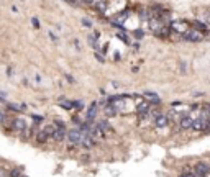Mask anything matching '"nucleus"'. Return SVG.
<instances>
[{"instance_id": "f8f14e48", "label": "nucleus", "mask_w": 210, "mask_h": 177, "mask_svg": "<svg viewBox=\"0 0 210 177\" xmlns=\"http://www.w3.org/2000/svg\"><path fill=\"white\" fill-rule=\"evenodd\" d=\"M48 138H49V136H48V133H46L45 130H40V131L36 133V141L40 143V144L46 143V141H48Z\"/></svg>"}, {"instance_id": "412c9836", "label": "nucleus", "mask_w": 210, "mask_h": 177, "mask_svg": "<svg viewBox=\"0 0 210 177\" xmlns=\"http://www.w3.org/2000/svg\"><path fill=\"white\" fill-rule=\"evenodd\" d=\"M118 38H120L122 41H125V43H128V40H126V36H125V35H118Z\"/></svg>"}, {"instance_id": "39448f33", "label": "nucleus", "mask_w": 210, "mask_h": 177, "mask_svg": "<svg viewBox=\"0 0 210 177\" xmlns=\"http://www.w3.org/2000/svg\"><path fill=\"white\" fill-rule=\"evenodd\" d=\"M194 172H195V175L197 177H205L210 172V167L205 164V162H197L194 167Z\"/></svg>"}, {"instance_id": "b1692460", "label": "nucleus", "mask_w": 210, "mask_h": 177, "mask_svg": "<svg viewBox=\"0 0 210 177\" xmlns=\"http://www.w3.org/2000/svg\"><path fill=\"white\" fill-rule=\"evenodd\" d=\"M95 57H97V59L100 61V63H103V57H102V56H99V52H97V54H95Z\"/></svg>"}, {"instance_id": "5701e85b", "label": "nucleus", "mask_w": 210, "mask_h": 177, "mask_svg": "<svg viewBox=\"0 0 210 177\" xmlns=\"http://www.w3.org/2000/svg\"><path fill=\"white\" fill-rule=\"evenodd\" d=\"M135 35H136V38H143V31H136Z\"/></svg>"}, {"instance_id": "1a4fd4ad", "label": "nucleus", "mask_w": 210, "mask_h": 177, "mask_svg": "<svg viewBox=\"0 0 210 177\" xmlns=\"http://www.w3.org/2000/svg\"><path fill=\"white\" fill-rule=\"evenodd\" d=\"M154 123H156L158 128H166V126H168V123H169V120H168V117H166L164 113H159L154 118Z\"/></svg>"}, {"instance_id": "20e7f679", "label": "nucleus", "mask_w": 210, "mask_h": 177, "mask_svg": "<svg viewBox=\"0 0 210 177\" xmlns=\"http://www.w3.org/2000/svg\"><path fill=\"white\" fill-rule=\"evenodd\" d=\"M97 113H99V103L97 102H92V103L89 105L87 112H85V120L90 123L95 117H97Z\"/></svg>"}, {"instance_id": "aec40b11", "label": "nucleus", "mask_w": 210, "mask_h": 177, "mask_svg": "<svg viewBox=\"0 0 210 177\" xmlns=\"http://www.w3.org/2000/svg\"><path fill=\"white\" fill-rule=\"evenodd\" d=\"M31 23H33V26H35V28H40V21H38V18H33Z\"/></svg>"}, {"instance_id": "393cba45", "label": "nucleus", "mask_w": 210, "mask_h": 177, "mask_svg": "<svg viewBox=\"0 0 210 177\" xmlns=\"http://www.w3.org/2000/svg\"><path fill=\"white\" fill-rule=\"evenodd\" d=\"M181 71H182V72H185V64H184V63L181 64Z\"/></svg>"}, {"instance_id": "bb28decb", "label": "nucleus", "mask_w": 210, "mask_h": 177, "mask_svg": "<svg viewBox=\"0 0 210 177\" xmlns=\"http://www.w3.org/2000/svg\"><path fill=\"white\" fill-rule=\"evenodd\" d=\"M181 177H195V175H190V174H182Z\"/></svg>"}, {"instance_id": "7ed1b4c3", "label": "nucleus", "mask_w": 210, "mask_h": 177, "mask_svg": "<svg viewBox=\"0 0 210 177\" xmlns=\"http://www.w3.org/2000/svg\"><path fill=\"white\" fill-rule=\"evenodd\" d=\"M208 120L207 118H197V120L192 121V130L194 131H207V126H208Z\"/></svg>"}, {"instance_id": "c85d7f7f", "label": "nucleus", "mask_w": 210, "mask_h": 177, "mask_svg": "<svg viewBox=\"0 0 210 177\" xmlns=\"http://www.w3.org/2000/svg\"><path fill=\"white\" fill-rule=\"evenodd\" d=\"M208 105H210V103H208Z\"/></svg>"}, {"instance_id": "6e6552de", "label": "nucleus", "mask_w": 210, "mask_h": 177, "mask_svg": "<svg viewBox=\"0 0 210 177\" xmlns=\"http://www.w3.org/2000/svg\"><path fill=\"white\" fill-rule=\"evenodd\" d=\"M192 118L187 117V115H184V117H181V121H179V126L182 128V130H192Z\"/></svg>"}, {"instance_id": "423d86ee", "label": "nucleus", "mask_w": 210, "mask_h": 177, "mask_svg": "<svg viewBox=\"0 0 210 177\" xmlns=\"http://www.w3.org/2000/svg\"><path fill=\"white\" fill-rule=\"evenodd\" d=\"M150 108H151V103L146 102V100H143V102L138 103L136 112H138V115H140V117H146V115L150 113Z\"/></svg>"}, {"instance_id": "9b49d317", "label": "nucleus", "mask_w": 210, "mask_h": 177, "mask_svg": "<svg viewBox=\"0 0 210 177\" xmlns=\"http://www.w3.org/2000/svg\"><path fill=\"white\" fill-rule=\"evenodd\" d=\"M117 113H118V110L115 107V103H108L107 107H105V115H107V117H115Z\"/></svg>"}, {"instance_id": "a211bd4d", "label": "nucleus", "mask_w": 210, "mask_h": 177, "mask_svg": "<svg viewBox=\"0 0 210 177\" xmlns=\"http://www.w3.org/2000/svg\"><path fill=\"white\" fill-rule=\"evenodd\" d=\"M21 175V167H15L10 171V177H20Z\"/></svg>"}, {"instance_id": "f257e3e1", "label": "nucleus", "mask_w": 210, "mask_h": 177, "mask_svg": "<svg viewBox=\"0 0 210 177\" xmlns=\"http://www.w3.org/2000/svg\"><path fill=\"white\" fill-rule=\"evenodd\" d=\"M184 40L194 41V43L202 41V40H204V33H200V31H197V30H187V31L184 33Z\"/></svg>"}, {"instance_id": "a878e982", "label": "nucleus", "mask_w": 210, "mask_h": 177, "mask_svg": "<svg viewBox=\"0 0 210 177\" xmlns=\"http://www.w3.org/2000/svg\"><path fill=\"white\" fill-rule=\"evenodd\" d=\"M82 2H84V3H87V5H89V3H94V0H82Z\"/></svg>"}, {"instance_id": "4468645a", "label": "nucleus", "mask_w": 210, "mask_h": 177, "mask_svg": "<svg viewBox=\"0 0 210 177\" xmlns=\"http://www.w3.org/2000/svg\"><path fill=\"white\" fill-rule=\"evenodd\" d=\"M95 8H97V12H99V13H105V12H107V2L100 0V2L95 3Z\"/></svg>"}, {"instance_id": "cd10ccee", "label": "nucleus", "mask_w": 210, "mask_h": 177, "mask_svg": "<svg viewBox=\"0 0 210 177\" xmlns=\"http://www.w3.org/2000/svg\"><path fill=\"white\" fill-rule=\"evenodd\" d=\"M20 177H26V175H20Z\"/></svg>"}, {"instance_id": "6ab92c4d", "label": "nucleus", "mask_w": 210, "mask_h": 177, "mask_svg": "<svg viewBox=\"0 0 210 177\" xmlns=\"http://www.w3.org/2000/svg\"><path fill=\"white\" fill-rule=\"evenodd\" d=\"M82 25L87 26V28H90V26H92V23H90V20H85V18H84V20H82Z\"/></svg>"}, {"instance_id": "f03ea898", "label": "nucleus", "mask_w": 210, "mask_h": 177, "mask_svg": "<svg viewBox=\"0 0 210 177\" xmlns=\"http://www.w3.org/2000/svg\"><path fill=\"white\" fill-rule=\"evenodd\" d=\"M82 138H84L82 131L77 130V128H74V130H71L68 133V140L72 143V144H79V143H82Z\"/></svg>"}, {"instance_id": "4be33fe9", "label": "nucleus", "mask_w": 210, "mask_h": 177, "mask_svg": "<svg viewBox=\"0 0 210 177\" xmlns=\"http://www.w3.org/2000/svg\"><path fill=\"white\" fill-rule=\"evenodd\" d=\"M31 117H33V118H35V120H36V121H41V120H43V118H41V117H38V115H31Z\"/></svg>"}, {"instance_id": "0eeeda50", "label": "nucleus", "mask_w": 210, "mask_h": 177, "mask_svg": "<svg viewBox=\"0 0 210 177\" xmlns=\"http://www.w3.org/2000/svg\"><path fill=\"white\" fill-rule=\"evenodd\" d=\"M12 128L15 131H20V133H23L26 130V123H25V120L23 118H15V120L12 121Z\"/></svg>"}, {"instance_id": "ddd939ff", "label": "nucleus", "mask_w": 210, "mask_h": 177, "mask_svg": "<svg viewBox=\"0 0 210 177\" xmlns=\"http://www.w3.org/2000/svg\"><path fill=\"white\" fill-rule=\"evenodd\" d=\"M192 26H194V30H197V31H200V33H205V31H207V25H205V23H202V21H192Z\"/></svg>"}, {"instance_id": "2eb2a0df", "label": "nucleus", "mask_w": 210, "mask_h": 177, "mask_svg": "<svg viewBox=\"0 0 210 177\" xmlns=\"http://www.w3.org/2000/svg\"><path fill=\"white\" fill-rule=\"evenodd\" d=\"M97 126L100 128V130H103V131H110V130H112L110 125H108V123L105 121V120H100V121L97 123Z\"/></svg>"}, {"instance_id": "9d476101", "label": "nucleus", "mask_w": 210, "mask_h": 177, "mask_svg": "<svg viewBox=\"0 0 210 177\" xmlns=\"http://www.w3.org/2000/svg\"><path fill=\"white\" fill-rule=\"evenodd\" d=\"M51 138H52L54 141H58V143H59V141H63L64 138H66V130H64V128H56L54 135H52Z\"/></svg>"}, {"instance_id": "dca6fc26", "label": "nucleus", "mask_w": 210, "mask_h": 177, "mask_svg": "<svg viewBox=\"0 0 210 177\" xmlns=\"http://www.w3.org/2000/svg\"><path fill=\"white\" fill-rule=\"evenodd\" d=\"M43 130L48 133V136H52V135H54V131H56V126H54V125H46Z\"/></svg>"}, {"instance_id": "f3484780", "label": "nucleus", "mask_w": 210, "mask_h": 177, "mask_svg": "<svg viewBox=\"0 0 210 177\" xmlns=\"http://www.w3.org/2000/svg\"><path fill=\"white\" fill-rule=\"evenodd\" d=\"M126 17H128V12H122V13H118V15L115 17V23H118V21H123V20H126Z\"/></svg>"}]
</instances>
